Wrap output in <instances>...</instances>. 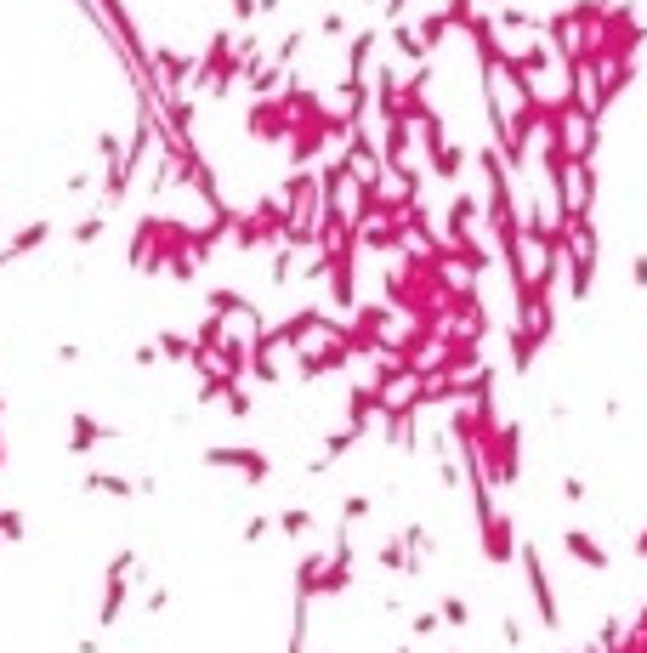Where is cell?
<instances>
[{
	"mask_svg": "<svg viewBox=\"0 0 647 653\" xmlns=\"http://www.w3.org/2000/svg\"><path fill=\"white\" fill-rule=\"evenodd\" d=\"M596 267H602V228H596V216H579V222H568V250H562V273H568V301L574 307L591 301Z\"/></svg>",
	"mask_w": 647,
	"mask_h": 653,
	"instance_id": "cell-1",
	"label": "cell"
},
{
	"mask_svg": "<svg viewBox=\"0 0 647 653\" xmlns=\"http://www.w3.org/2000/svg\"><path fill=\"white\" fill-rule=\"evenodd\" d=\"M205 466H222V472H239L245 477V489H262L267 477H273V460H267V449H256V443H216V449H205Z\"/></svg>",
	"mask_w": 647,
	"mask_h": 653,
	"instance_id": "cell-2",
	"label": "cell"
},
{
	"mask_svg": "<svg viewBox=\"0 0 647 653\" xmlns=\"http://www.w3.org/2000/svg\"><path fill=\"white\" fill-rule=\"evenodd\" d=\"M562 551H568L585 574H608V568H613V551L602 546L591 529H562Z\"/></svg>",
	"mask_w": 647,
	"mask_h": 653,
	"instance_id": "cell-3",
	"label": "cell"
},
{
	"mask_svg": "<svg viewBox=\"0 0 647 653\" xmlns=\"http://www.w3.org/2000/svg\"><path fill=\"white\" fill-rule=\"evenodd\" d=\"M97 443H120V426H103L97 415H74L69 421V455H86Z\"/></svg>",
	"mask_w": 647,
	"mask_h": 653,
	"instance_id": "cell-4",
	"label": "cell"
},
{
	"mask_svg": "<svg viewBox=\"0 0 647 653\" xmlns=\"http://www.w3.org/2000/svg\"><path fill=\"white\" fill-rule=\"evenodd\" d=\"M466 159H472V154H466V142H455V137H449V142L438 148V154L426 159V165H432V177H438V182L460 188V177H466Z\"/></svg>",
	"mask_w": 647,
	"mask_h": 653,
	"instance_id": "cell-5",
	"label": "cell"
},
{
	"mask_svg": "<svg viewBox=\"0 0 647 653\" xmlns=\"http://www.w3.org/2000/svg\"><path fill=\"white\" fill-rule=\"evenodd\" d=\"M534 358H540V341L523 336V330L511 324V330H506V364H511L517 375H528V370H534Z\"/></svg>",
	"mask_w": 647,
	"mask_h": 653,
	"instance_id": "cell-6",
	"label": "cell"
},
{
	"mask_svg": "<svg viewBox=\"0 0 647 653\" xmlns=\"http://www.w3.org/2000/svg\"><path fill=\"white\" fill-rule=\"evenodd\" d=\"M86 495H108V500H131V495H142L131 477H114V472H86V483H80Z\"/></svg>",
	"mask_w": 647,
	"mask_h": 653,
	"instance_id": "cell-7",
	"label": "cell"
},
{
	"mask_svg": "<svg viewBox=\"0 0 647 653\" xmlns=\"http://www.w3.org/2000/svg\"><path fill=\"white\" fill-rule=\"evenodd\" d=\"M273 523H279V534H284V540H307V534L318 529V517L307 512V506H290V512H279Z\"/></svg>",
	"mask_w": 647,
	"mask_h": 653,
	"instance_id": "cell-8",
	"label": "cell"
},
{
	"mask_svg": "<svg viewBox=\"0 0 647 653\" xmlns=\"http://www.w3.org/2000/svg\"><path fill=\"white\" fill-rule=\"evenodd\" d=\"M449 29H455V23H449V12H432V18H420V40H426V52H438L443 40H449Z\"/></svg>",
	"mask_w": 647,
	"mask_h": 653,
	"instance_id": "cell-9",
	"label": "cell"
},
{
	"mask_svg": "<svg viewBox=\"0 0 647 653\" xmlns=\"http://www.w3.org/2000/svg\"><path fill=\"white\" fill-rule=\"evenodd\" d=\"M438 614H443V625H455V631H466V625H472V602L449 591V597L438 602Z\"/></svg>",
	"mask_w": 647,
	"mask_h": 653,
	"instance_id": "cell-10",
	"label": "cell"
},
{
	"mask_svg": "<svg viewBox=\"0 0 647 653\" xmlns=\"http://www.w3.org/2000/svg\"><path fill=\"white\" fill-rule=\"evenodd\" d=\"M369 512H375V500H369V495H347V500H341V523H347V529H352V523H364Z\"/></svg>",
	"mask_w": 647,
	"mask_h": 653,
	"instance_id": "cell-11",
	"label": "cell"
},
{
	"mask_svg": "<svg viewBox=\"0 0 647 653\" xmlns=\"http://www.w3.org/2000/svg\"><path fill=\"white\" fill-rule=\"evenodd\" d=\"M103 228H108V211H97V216H86V222H74V239L91 245V239H103Z\"/></svg>",
	"mask_w": 647,
	"mask_h": 653,
	"instance_id": "cell-12",
	"label": "cell"
},
{
	"mask_svg": "<svg viewBox=\"0 0 647 653\" xmlns=\"http://www.w3.org/2000/svg\"><path fill=\"white\" fill-rule=\"evenodd\" d=\"M273 529H279L273 517H250V523H245V540H250V546H262V540H267Z\"/></svg>",
	"mask_w": 647,
	"mask_h": 653,
	"instance_id": "cell-13",
	"label": "cell"
},
{
	"mask_svg": "<svg viewBox=\"0 0 647 653\" xmlns=\"http://www.w3.org/2000/svg\"><path fill=\"white\" fill-rule=\"evenodd\" d=\"M585 495H591V483H585V477H574V472L562 477V500H574V506H579Z\"/></svg>",
	"mask_w": 647,
	"mask_h": 653,
	"instance_id": "cell-14",
	"label": "cell"
},
{
	"mask_svg": "<svg viewBox=\"0 0 647 653\" xmlns=\"http://www.w3.org/2000/svg\"><path fill=\"white\" fill-rule=\"evenodd\" d=\"M142 608H148V614H165V608H171V591H165V585H154V591L142 597Z\"/></svg>",
	"mask_w": 647,
	"mask_h": 653,
	"instance_id": "cell-15",
	"label": "cell"
},
{
	"mask_svg": "<svg viewBox=\"0 0 647 653\" xmlns=\"http://www.w3.org/2000/svg\"><path fill=\"white\" fill-rule=\"evenodd\" d=\"M159 358H165V353H159V341H142L137 353H131V364H142V370H148V364H159Z\"/></svg>",
	"mask_w": 647,
	"mask_h": 653,
	"instance_id": "cell-16",
	"label": "cell"
},
{
	"mask_svg": "<svg viewBox=\"0 0 647 653\" xmlns=\"http://www.w3.org/2000/svg\"><path fill=\"white\" fill-rule=\"evenodd\" d=\"M630 284H636V290H647V250L630 262Z\"/></svg>",
	"mask_w": 647,
	"mask_h": 653,
	"instance_id": "cell-17",
	"label": "cell"
},
{
	"mask_svg": "<svg viewBox=\"0 0 647 653\" xmlns=\"http://www.w3.org/2000/svg\"><path fill=\"white\" fill-rule=\"evenodd\" d=\"M0 466H6V432H0Z\"/></svg>",
	"mask_w": 647,
	"mask_h": 653,
	"instance_id": "cell-18",
	"label": "cell"
}]
</instances>
